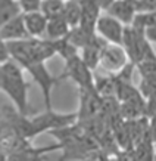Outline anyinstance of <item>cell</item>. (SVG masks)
I'll use <instances>...</instances> for the list:
<instances>
[{
	"label": "cell",
	"instance_id": "277c9868",
	"mask_svg": "<svg viewBox=\"0 0 156 161\" xmlns=\"http://www.w3.org/2000/svg\"><path fill=\"white\" fill-rule=\"evenodd\" d=\"M91 71L93 69H90L86 65L81 56L77 55L65 61V73L60 74V77L62 80L64 78L72 80L80 90H90V89H94V75Z\"/></svg>",
	"mask_w": 156,
	"mask_h": 161
},
{
	"label": "cell",
	"instance_id": "7a4b0ae2",
	"mask_svg": "<svg viewBox=\"0 0 156 161\" xmlns=\"http://www.w3.org/2000/svg\"><path fill=\"white\" fill-rule=\"evenodd\" d=\"M122 47L127 52V56L130 62L134 65H138L144 61H153L156 59V53L152 43L146 39L144 31L134 28L133 25L125 27L124 39H122Z\"/></svg>",
	"mask_w": 156,
	"mask_h": 161
},
{
	"label": "cell",
	"instance_id": "9c48e42d",
	"mask_svg": "<svg viewBox=\"0 0 156 161\" xmlns=\"http://www.w3.org/2000/svg\"><path fill=\"white\" fill-rule=\"evenodd\" d=\"M0 39L3 40V42H6V43L29 39L28 31L25 28L24 14L18 15L16 18L10 19L9 22H6V24L0 28Z\"/></svg>",
	"mask_w": 156,
	"mask_h": 161
},
{
	"label": "cell",
	"instance_id": "5b68a950",
	"mask_svg": "<svg viewBox=\"0 0 156 161\" xmlns=\"http://www.w3.org/2000/svg\"><path fill=\"white\" fill-rule=\"evenodd\" d=\"M103 98L97 93L96 89L80 90V108L77 111L78 121H88L102 115Z\"/></svg>",
	"mask_w": 156,
	"mask_h": 161
},
{
	"label": "cell",
	"instance_id": "52a82bcc",
	"mask_svg": "<svg viewBox=\"0 0 156 161\" xmlns=\"http://www.w3.org/2000/svg\"><path fill=\"white\" fill-rule=\"evenodd\" d=\"M124 31L125 25L121 24L118 19H115L111 15H100L96 24V34L102 37L106 43L118 44L122 46V39H124Z\"/></svg>",
	"mask_w": 156,
	"mask_h": 161
},
{
	"label": "cell",
	"instance_id": "8992f818",
	"mask_svg": "<svg viewBox=\"0 0 156 161\" xmlns=\"http://www.w3.org/2000/svg\"><path fill=\"white\" fill-rule=\"evenodd\" d=\"M130 64V59L127 56V52L124 50L122 46L118 44H106V47L103 49L102 56H100V67L111 75H117L121 73L122 69Z\"/></svg>",
	"mask_w": 156,
	"mask_h": 161
},
{
	"label": "cell",
	"instance_id": "e0dca14e",
	"mask_svg": "<svg viewBox=\"0 0 156 161\" xmlns=\"http://www.w3.org/2000/svg\"><path fill=\"white\" fill-rule=\"evenodd\" d=\"M22 14L18 0H0V28Z\"/></svg>",
	"mask_w": 156,
	"mask_h": 161
},
{
	"label": "cell",
	"instance_id": "cb8c5ba5",
	"mask_svg": "<svg viewBox=\"0 0 156 161\" xmlns=\"http://www.w3.org/2000/svg\"><path fill=\"white\" fill-rule=\"evenodd\" d=\"M144 36H146V39L150 42V43L156 44V27H152V28L146 30L144 31Z\"/></svg>",
	"mask_w": 156,
	"mask_h": 161
},
{
	"label": "cell",
	"instance_id": "30bf717a",
	"mask_svg": "<svg viewBox=\"0 0 156 161\" xmlns=\"http://www.w3.org/2000/svg\"><path fill=\"white\" fill-rule=\"evenodd\" d=\"M136 67L138 68V73L142 75V83L138 90L143 98L146 99L153 92H156V59L140 62Z\"/></svg>",
	"mask_w": 156,
	"mask_h": 161
},
{
	"label": "cell",
	"instance_id": "5bb4252c",
	"mask_svg": "<svg viewBox=\"0 0 156 161\" xmlns=\"http://www.w3.org/2000/svg\"><path fill=\"white\" fill-rule=\"evenodd\" d=\"M81 15H83V3H81V0H66L65 2V9L62 18L68 22L71 28L80 27Z\"/></svg>",
	"mask_w": 156,
	"mask_h": 161
},
{
	"label": "cell",
	"instance_id": "3957f363",
	"mask_svg": "<svg viewBox=\"0 0 156 161\" xmlns=\"http://www.w3.org/2000/svg\"><path fill=\"white\" fill-rule=\"evenodd\" d=\"M24 69L28 71L29 75L33 77V80L41 89L46 111H53V108H52V90L62 80V77L60 75H53V74L50 73L49 69H47V67H46V62L28 64V65L24 67Z\"/></svg>",
	"mask_w": 156,
	"mask_h": 161
},
{
	"label": "cell",
	"instance_id": "2e32d148",
	"mask_svg": "<svg viewBox=\"0 0 156 161\" xmlns=\"http://www.w3.org/2000/svg\"><path fill=\"white\" fill-rule=\"evenodd\" d=\"M153 141L150 136L143 137L142 141L133 145V152L136 157V161H153L155 157V149H153Z\"/></svg>",
	"mask_w": 156,
	"mask_h": 161
},
{
	"label": "cell",
	"instance_id": "7402d4cb",
	"mask_svg": "<svg viewBox=\"0 0 156 161\" xmlns=\"http://www.w3.org/2000/svg\"><path fill=\"white\" fill-rule=\"evenodd\" d=\"M10 56H9V50H8V43L0 39V65L8 62Z\"/></svg>",
	"mask_w": 156,
	"mask_h": 161
},
{
	"label": "cell",
	"instance_id": "ba28073f",
	"mask_svg": "<svg viewBox=\"0 0 156 161\" xmlns=\"http://www.w3.org/2000/svg\"><path fill=\"white\" fill-rule=\"evenodd\" d=\"M107 15L113 16L125 27L133 24V21L138 14L137 0H115L112 5L107 8Z\"/></svg>",
	"mask_w": 156,
	"mask_h": 161
},
{
	"label": "cell",
	"instance_id": "d6986e66",
	"mask_svg": "<svg viewBox=\"0 0 156 161\" xmlns=\"http://www.w3.org/2000/svg\"><path fill=\"white\" fill-rule=\"evenodd\" d=\"M131 25L134 28L140 30V31H146V30L152 28V27H156V10L138 12Z\"/></svg>",
	"mask_w": 156,
	"mask_h": 161
},
{
	"label": "cell",
	"instance_id": "9a60e30c",
	"mask_svg": "<svg viewBox=\"0 0 156 161\" xmlns=\"http://www.w3.org/2000/svg\"><path fill=\"white\" fill-rule=\"evenodd\" d=\"M71 27L68 25V22L60 16V18H53L49 19L47 22V30H46V36L49 37V40H62L69 34Z\"/></svg>",
	"mask_w": 156,
	"mask_h": 161
},
{
	"label": "cell",
	"instance_id": "6da1fadb",
	"mask_svg": "<svg viewBox=\"0 0 156 161\" xmlns=\"http://www.w3.org/2000/svg\"><path fill=\"white\" fill-rule=\"evenodd\" d=\"M0 89L12 101L13 108L22 115H29L28 89L29 84L24 78V68L9 59L0 65Z\"/></svg>",
	"mask_w": 156,
	"mask_h": 161
},
{
	"label": "cell",
	"instance_id": "603a6c76",
	"mask_svg": "<svg viewBox=\"0 0 156 161\" xmlns=\"http://www.w3.org/2000/svg\"><path fill=\"white\" fill-rule=\"evenodd\" d=\"M149 133H150L153 143H156V115L149 118Z\"/></svg>",
	"mask_w": 156,
	"mask_h": 161
},
{
	"label": "cell",
	"instance_id": "ffe728a7",
	"mask_svg": "<svg viewBox=\"0 0 156 161\" xmlns=\"http://www.w3.org/2000/svg\"><path fill=\"white\" fill-rule=\"evenodd\" d=\"M41 2H43V0H18L21 9H22V14H28V12H37V10H40Z\"/></svg>",
	"mask_w": 156,
	"mask_h": 161
},
{
	"label": "cell",
	"instance_id": "ac0fdd59",
	"mask_svg": "<svg viewBox=\"0 0 156 161\" xmlns=\"http://www.w3.org/2000/svg\"><path fill=\"white\" fill-rule=\"evenodd\" d=\"M65 2H66V0H43V2H41V6H40V12H41L47 19L60 18V16L64 15Z\"/></svg>",
	"mask_w": 156,
	"mask_h": 161
},
{
	"label": "cell",
	"instance_id": "7c38bea8",
	"mask_svg": "<svg viewBox=\"0 0 156 161\" xmlns=\"http://www.w3.org/2000/svg\"><path fill=\"white\" fill-rule=\"evenodd\" d=\"M24 22H25V28L28 31L29 39H41L46 34L49 19L40 10H37V12L24 14Z\"/></svg>",
	"mask_w": 156,
	"mask_h": 161
},
{
	"label": "cell",
	"instance_id": "44dd1931",
	"mask_svg": "<svg viewBox=\"0 0 156 161\" xmlns=\"http://www.w3.org/2000/svg\"><path fill=\"white\" fill-rule=\"evenodd\" d=\"M138 12H146V10H156V0H137Z\"/></svg>",
	"mask_w": 156,
	"mask_h": 161
},
{
	"label": "cell",
	"instance_id": "d4e9b609",
	"mask_svg": "<svg viewBox=\"0 0 156 161\" xmlns=\"http://www.w3.org/2000/svg\"><path fill=\"white\" fill-rule=\"evenodd\" d=\"M153 161H156V152H155V157H153Z\"/></svg>",
	"mask_w": 156,
	"mask_h": 161
},
{
	"label": "cell",
	"instance_id": "8fae6325",
	"mask_svg": "<svg viewBox=\"0 0 156 161\" xmlns=\"http://www.w3.org/2000/svg\"><path fill=\"white\" fill-rule=\"evenodd\" d=\"M106 44L107 43L102 37H99L97 34H94V37L84 46L83 49L80 50V52H81L80 56H81V59L86 62V65H87L90 69L97 68V65L100 64L102 52H103V49L106 47Z\"/></svg>",
	"mask_w": 156,
	"mask_h": 161
},
{
	"label": "cell",
	"instance_id": "4fadbf2b",
	"mask_svg": "<svg viewBox=\"0 0 156 161\" xmlns=\"http://www.w3.org/2000/svg\"><path fill=\"white\" fill-rule=\"evenodd\" d=\"M83 3V15L80 27L87 33H96V24L100 18V6L94 0H81Z\"/></svg>",
	"mask_w": 156,
	"mask_h": 161
},
{
	"label": "cell",
	"instance_id": "484cf974",
	"mask_svg": "<svg viewBox=\"0 0 156 161\" xmlns=\"http://www.w3.org/2000/svg\"><path fill=\"white\" fill-rule=\"evenodd\" d=\"M0 121H2V120H0Z\"/></svg>",
	"mask_w": 156,
	"mask_h": 161
}]
</instances>
